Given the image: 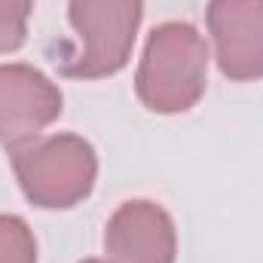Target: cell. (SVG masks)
Segmentation results:
<instances>
[{"label": "cell", "instance_id": "obj_4", "mask_svg": "<svg viewBox=\"0 0 263 263\" xmlns=\"http://www.w3.org/2000/svg\"><path fill=\"white\" fill-rule=\"evenodd\" d=\"M62 89L34 65H0V144L15 150L62 117Z\"/></svg>", "mask_w": 263, "mask_h": 263}, {"label": "cell", "instance_id": "obj_5", "mask_svg": "<svg viewBox=\"0 0 263 263\" xmlns=\"http://www.w3.org/2000/svg\"><path fill=\"white\" fill-rule=\"evenodd\" d=\"M205 25L214 59L227 80L251 83L263 77V0H208Z\"/></svg>", "mask_w": 263, "mask_h": 263}, {"label": "cell", "instance_id": "obj_1", "mask_svg": "<svg viewBox=\"0 0 263 263\" xmlns=\"http://www.w3.org/2000/svg\"><path fill=\"white\" fill-rule=\"evenodd\" d=\"M208 89V43L190 22H165L150 31L135 73L138 101L162 117L187 114Z\"/></svg>", "mask_w": 263, "mask_h": 263}, {"label": "cell", "instance_id": "obj_2", "mask_svg": "<svg viewBox=\"0 0 263 263\" xmlns=\"http://www.w3.org/2000/svg\"><path fill=\"white\" fill-rule=\"evenodd\" d=\"M9 162L25 199L49 211L80 205L98 178V156L92 144L73 132L34 138L9 150Z\"/></svg>", "mask_w": 263, "mask_h": 263}, {"label": "cell", "instance_id": "obj_6", "mask_svg": "<svg viewBox=\"0 0 263 263\" xmlns=\"http://www.w3.org/2000/svg\"><path fill=\"white\" fill-rule=\"evenodd\" d=\"M104 251L110 263H175V220L159 202L129 199L110 214L104 227Z\"/></svg>", "mask_w": 263, "mask_h": 263}, {"label": "cell", "instance_id": "obj_8", "mask_svg": "<svg viewBox=\"0 0 263 263\" xmlns=\"http://www.w3.org/2000/svg\"><path fill=\"white\" fill-rule=\"evenodd\" d=\"M34 0H0V55H9L28 40V18Z\"/></svg>", "mask_w": 263, "mask_h": 263}, {"label": "cell", "instance_id": "obj_9", "mask_svg": "<svg viewBox=\"0 0 263 263\" xmlns=\"http://www.w3.org/2000/svg\"><path fill=\"white\" fill-rule=\"evenodd\" d=\"M80 263H110V260H98V257H92V260H80Z\"/></svg>", "mask_w": 263, "mask_h": 263}, {"label": "cell", "instance_id": "obj_7", "mask_svg": "<svg viewBox=\"0 0 263 263\" xmlns=\"http://www.w3.org/2000/svg\"><path fill=\"white\" fill-rule=\"evenodd\" d=\"M0 263H37V239L18 214H0Z\"/></svg>", "mask_w": 263, "mask_h": 263}, {"label": "cell", "instance_id": "obj_3", "mask_svg": "<svg viewBox=\"0 0 263 263\" xmlns=\"http://www.w3.org/2000/svg\"><path fill=\"white\" fill-rule=\"evenodd\" d=\"M144 18V0H70L67 22L80 37V49L55 59L67 80H104L129 65L135 37Z\"/></svg>", "mask_w": 263, "mask_h": 263}]
</instances>
